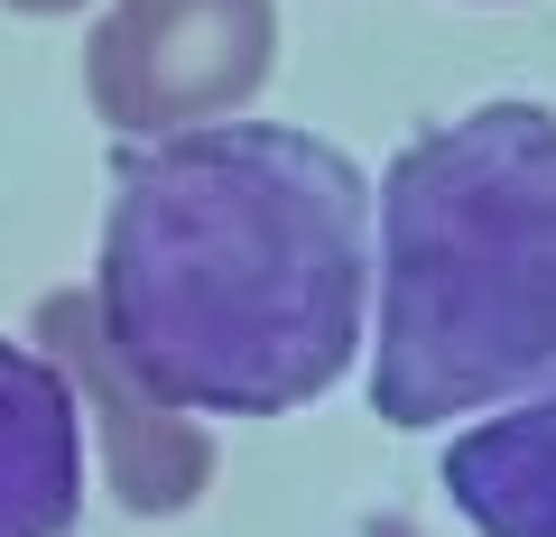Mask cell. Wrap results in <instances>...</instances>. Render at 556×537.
<instances>
[{
    "instance_id": "obj_5",
    "label": "cell",
    "mask_w": 556,
    "mask_h": 537,
    "mask_svg": "<svg viewBox=\"0 0 556 537\" xmlns=\"http://www.w3.org/2000/svg\"><path fill=\"white\" fill-rule=\"evenodd\" d=\"M84 510V408L65 371L0 343V537H75Z\"/></svg>"
},
{
    "instance_id": "obj_4",
    "label": "cell",
    "mask_w": 556,
    "mask_h": 537,
    "mask_svg": "<svg viewBox=\"0 0 556 537\" xmlns=\"http://www.w3.org/2000/svg\"><path fill=\"white\" fill-rule=\"evenodd\" d=\"M38 353L65 371L75 408L102 426V473H112V500H121V510H130V519H177V510H195L204 482H214V436H204L195 418H167L159 398L112 361L102 316H93V287H65V297L38 306Z\"/></svg>"
},
{
    "instance_id": "obj_3",
    "label": "cell",
    "mask_w": 556,
    "mask_h": 537,
    "mask_svg": "<svg viewBox=\"0 0 556 537\" xmlns=\"http://www.w3.org/2000/svg\"><path fill=\"white\" fill-rule=\"evenodd\" d=\"M278 10L269 0H112L84 38V93L112 140L214 130L269 84Z\"/></svg>"
},
{
    "instance_id": "obj_2",
    "label": "cell",
    "mask_w": 556,
    "mask_h": 537,
    "mask_svg": "<svg viewBox=\"0 0 556 537\" xmlns=\"http://www.w3.org/2000/svg\"><path fill=\"white\" fill-rule=\"evenodd\" d=\"M371 408L390 426L556 389V112L482 102L390 158Z\"/></svg>"
},
{
    "instance_id": "obj_1",
    "label": "cell",
    "mask_w": 556,
    "mask_h": 537,
    "mask_svg": "<svg viewBox=\"0 0 556 537\" xmlns=\"http://www.w3.org/2000/svg\"><path fill=\"white\" fill-rule=\"evenodd\" d=\"M371 297V186L343 149L214 120L112 167L93 316L167 418H288L343 380Z\"/></svg>"
},
{
    "instance_id": "obj_6",
    "label": "cell",
    "mask_w": 556,
    "mask_h": 537,
    "mask_svg": "<svg viewBox=\"0 0 556 537\" xmlns=\"http://www.w3.org/2000/svg\"><path fill=\"white\" fill-rule=\"evenodd\" d=\"M445 491L473 537H556V389L445 445Z\"/></svg>"
},
{
    "instance_id": "obj_7",
    "label": "cell",
    "mask_w": 556,
    "mask_h": 537,
    "mask_svg": "<svg viewBox=\"0 0 556 537\" xmlns=\"http://www.w3.org/2000/svg\"><path fill=\"white\" fill-rule=\"evenodd\" d=\"M0 10H20V20H56V10H84V0H0Z\"/></svg>"
}]
</instances>
